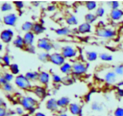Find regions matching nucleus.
<instances>
[{"label": "nucleus", "instance_id": "17", "mask_svg": "<svg viewBox=\"0 0 123 116\" xmlns=\"http://www.w3.org/2000/svg\"><path fill=\"white\" fill-rule=\"evenodd\" d=\"M111 18L114 20H118L121 19L123 16V11L120 9H114L110 13Z\"/></svg>", "mask_w": 123, "mask_h": 116}, {"label": "nucleus", "instance_id": "9", "mask_svg": "<svg viewBox=\"0 0 123 116\" xmlns=\"http://www.w3.org/2000/svg\"><path fill=\"white\" fill-rule=\"evenodd\" d=\"M18 20V16L14 13H8L4 16L3 22L8 26H14Z\"/></svg>", "mask_w": 123, "mask_h": 116}, {"label": "nucleus", "instance_id": "12", "mask_svg": "<svg viewBox=\"0 0 123 116\" xmlns=\"http://www.w3.org/2000/svg\"><path fill=\"white\" fill-rule=\"evenodd\" d=\"M50 74L48 72L42 71L38 73L37 80L43 85H46L50 81Z\"/></svg>", "mask_w": 123, "mask_h": 116}, {"label": "nucleus", "instance_id": "52", "mask_svg": "<svg viewBox=\"0 0 123 116\" xmlns=\"http://www.w3.org/2000/svg\"><path fill=\"white\" fill-rule=\"evenodd\" d=\"M22 116H29V114H24Z\"/></svg>", "mask_w": 123, "mask_h": 116}, {"label": "nucleus", "instance_id": "45", "mask_svg": "<svg viewBox=\"0 0 123 116\" xmlns=\"http://www.w3.org/2000/svg\"><path fill=\"white\" fill-rule=\"evenodd\" d=\"M6 83H7L6 81L5 80V79L4 78L3 76L0 73V85H3L4 84H5Z\"/></svg>", "mask_w": 123, "mask_h": 116}, {"label": "nucleus", "instance_id": "31", "mask_svg": "<svg viewBox=\"0 0 123 116\" xmlns=\"http://www.w3.org/2000/svg\"><path fill=\"white\" fill-rule=\"evenodd\" d=\"M99 57L100 58L101 60L105 61H112L113 59L112 56L111 55H110V54H107V53H103V54H100Z\"/></svg>", "mask_w": 123, "mask_h": 116}, {"label": "nucleus", "instance_id": "11", "mask_svg": "<svg viewBox=\"0 0 123 116\" xmlns=\"http://www.w3.org/2000/svg\"><path fill=\"white\" fill-rule=\"evenodd\" d=\"M46 107L48 110L52 112H56L58 110L59 107L57 104V100L54 98H50L48 100L46 103Z\"/></svg>", "mask_w": 123, "mask_h": 116}, {"label": "nucleus", "instance_id": "43", "mask_svg": "<svg viewBox=\"0 0 123 116\" xmlns=\"http://www.w3.org/2000/svg\"><path fill=\"white\" fill-rule=\"evenodd\" d=\"M7 111L4 107H0V116H6Z\"/></svg>", "mask_w": 123, "mask_h": 116}, {"label": "nucleus", "instance_id": "41", "mask_svg": "<svg viewBox=\"0 0 123 116\" xmlns=\"http://www.w3.org/2000/svg\"><path fill=\"white\" fill-rule=\"evenodd\" d=\"M115 116H123V108H118L115 110L114 112Z\"/></svg>", "mask_w": 123, "mask_h": 116}, {"label": "nucleus", "instance_id": "50", "mask_svg": "<svg viewBox=\"0 0 123 116\" xmlns=\"http://www.w3.org/2000/svg\"><path fill=\"white\" fill-rule=\"evenodd\" d=\"M56 116H68L67 114H66V113H60V114H57Z\"/></svg>", "mask_w": 123, "mask_h": 116}, {"label": "nucleus", "instance_id": "14", "mask_svg": "<svg viewBox=\"0 0 123 116\" xmlns=\"http://www.w3.org/2000/svg\"><path fill=\"white\" fill-rule=\"evenodd\" d=\"M32 91H33L34 93L36 95V96L40 99L44 98L47 95L46 89L43 87L37 86L34 88Z\"/></svg>", "mask_w": 123, "mask_h": 116}, {"label": "nucleus", "instance_id": "15", "mask_svg": "<svg viewBox=\"0 0 123 116\" xmlns=\"http://www.w3.org/2000/svg\"><path fill=\"white\" fill-rule=\"evenodd\" d=\"M78 31L80 34L89 33L91 31V25L86 22L82 23L79 25L78 28Z\"/></svg>", "mask_w": 123, "mask_h": 116}, {"label": "nucleus", "instance_id": "18", "mask_svg": "<svg viewBox=\"0 0 123 116\" xmlns=\"http://www.w3.org/2000/svg\"><path fill=\"white\" fill-rule=\"evenodd\" d=\"M106 82L109 84H112L116 81V73L114 72H109L105 76Z\"/></svg>", "mask_w": 123, "mask_h": 116}, {"label": "nucleus", "instance_id": "8", "mask_svg": "<svg viewBox=\"0 0 123 116\" xmlns=\"http://www.w3.org/2000/svg\"><path fill=\"white\" fill-rule=\"evenodd\" d=\"M14 36V32L11 29L4 30L0 34V39L5 43H8L11 42Z\"/></svg>", "mask_w": 123, "mask_h": 116}, {"label": "nucleus", "instance_id": "49", "mask_svg": "<svg viewBox=\"0 0 123 116\" xmlns=\"http://www.w3.org/2000/svg\"><path fill=\"white\" fill-rule=\"evenodd\" d=\"M4 101L2 99L0 98V107H4Z\"/></svg>", "mask_w": 123, "mask_h": 116}, {"label": "nucleus", "instance_id": "44", "mask_svg": "<svg viewBox=\"0 0 123 116\" xmlns=\"http://www.w3.org/2000/svg\"><path fill=\"white\" fill-rule=\"evenodd\" d=\"M119 6H120V4H119V2H118V1H112V2H111V7L112 8V10H114V9H118L119 7Z\"/></svg>", "mask_w": 123, "mask_h": 116}, {"label": "nucleus", "instance_id": "23", "mask_svg": "<svg viewBox=\"0 0 123 116\" xmlns=\"http://www.w3.org/2000/svg\"><path fill=\"white\" fill-rule=\"evenodd\" d=\"M66 22L68 25L71 26L78 25V20L76 17L74 15H70L66 18Z\"/></svg>", "mask_w": 123, "mask_h": 116}, {"label": "nucleus", "instance_id": "10", "mask_svg": "<svg viewBox=\"0 0 123 116\" xmlns=\"http://www.w3.org/2000/svg\"><path fill=\"white\" fill-rule=\"evenodd\" d=\"M34 39L35 34L32 31L25 32L24 37H23V39H24L25 46L28 47L32 46L34 43Z\"/></svg>", "mask_w": 123, "mask_h": 116}, {"label": "nucleus", "instance_id": "48", "mask_svg": "<svg viewBox=\"0 0 123 116\" xmlns=\"http://www.w3.org/2000/svg\"><path fill=\"white\" fill-rule=\"evenodd\" d=\"M118 94L120 96L123 97V89H118Z\"/></svg>", "mask_w": 123, "mask_h": 116}, {"label": "nucleus", "instance_id": "46", "mask_svg": "<svg viewBox=\"0 0 123 116\" xmlns=\"http://www.w3.org/2000/svg\"><path fill=\"white\" fill-rule=\"evenodd\" d=\"M55 8H56V7H55V6L54 5H50V6H48L47 9H48V10L49 12H53V11L55 10Z\"/></svg>", "mask_w": 123, "mask_h": 116}, {"label": "nucleus", "instance_id": "33", "mask_svg": "<svg viewBox=\"0 0 123 116\" xmlns=\"http://www.w3.org/2000/svg\"><path fill=\"white\" fill-rule=\"evenodd\" d=\"M91 108L92 110L95 111H101L103 110V107L99 103L97 102H93L91 105Z\"/></svg>", "mask_w": 123, "mask_h": 116}, {"label": "nucleus", "instance_id": "30", "mask_svg": "<svg viewBox=\"0 0 123 116\" xmlns=\"http://www.w3.org/2000/svg\"><path fill=\"white\" fill-rule=\"evenodd\" d=\"M12 8H13V6L10 3H8V2H4L2 4L1 7V11L3 12H10L12 10Z\"/></svg>", "mask_w": 123, "mask_h": 116}, {"label": "nucleus", "instance_id": "27", "mask_svg": "<svg viewBox=\"0 0 123 116\" xmlns=\"http://www.w3.org/2000/svg\"><path fill=\"white\" fill-rule=\"evenodd\" d=\"M86 57L89 61H94L97 60L98 55L96 52L88 51L86 52Z\"/></svg>", "mask_w": 123, "mask_h": 116}, {"label": "nucleus", "instance_id": "7", "mask_svg": "<svg viewBox=\"0 0 123 116\" xmlns=\"http://www.w3.org/2000/svg\"><path fill=\"white\" fill-rule=\"evenodd\" d=\"M49 61L54 64L61 66L65 63V58L61 53L54 52L49 55Z\"/></svg>", "mask_w": 123, "mask_h": 116}, {"label": "nucleus", "instance_id": "47", "mask_svg": "<svg viewBox=\"0 0 123 116\" xmlns=\"http://www.w3.org/2000/svg\"><path fill=\"white\" fill-rule=\"evenodd\" d=\"M33 116H46V115L42 112H36L34 114Z\"/></svg>", "mask_w": 123, "mask_h": 116}, {"label": "nucleus", "instance_id": "28", "mask_svg": "<svg viewBox=\"0 0 123 116\" xmlns=\"http://www.w3.org/2000/svg\"><path fill=\"white\" fill-rule=\"evenodd\" d=\"M70 32V30L67 27L60 28L55 30V32L59 36H66V35L69 34Z\"/></svg>", "mask_w": 123, "mask_h": 116}, {"label": "nucleus", "instance_id": "51", "mask_svg": "<svg viewBox=\"0 0 123 116\" xmlns=\"http://www.w3.org/2000/svg\"><path fill=\"white\" fill-rule=\"evenodd\" d=\"M2 48H3V46H2V45L0 43V51H2Z\"/></svg>", "mask_w": 123, "mask_h": 116}, {"label": "nucleus", "instance_id": "2", "mask_svg": "<svg viewBox=\"0 0 123 116\" xmlns=\"http://www.w3.org/2000/svg\"><path fill=\"white\" fill-rule=\"evenodd\" d=\"M15 84L19 89L24 90H30L32 88L31 81H29L24 75H18L16 76L14 80Z\"/></svg>", "mask_w": 123, "mask_h": 116}, {"label": "nucleus", "instance_id": "1", "mask_svg": "<svg viewBox=\"0 0 123 116\" xmlns=\"http://www.w3.org/2000/svg\"><path fill=\"white\" fill-rule=\"evenodd\" d=\"M20 103L24 110L33 114L36 111V107L38 104V101L31 96H24L22 97Z\"/></svg>", "mask_w": 123, "mask_h": 116}, {"label": "nucleus", "instance_id": "39", "mask_svg": "<svg viewBox=\"0 0 123 116\" xmlns=\"http://www.w3.org/2000/svg\"><path fill=\"white\" fill-rule=\"evenodd\" d=\"M13 4H14L15 7H16L18 10H21L22 8H24V4L22 1H14V2H13Z\"/></svg>", "mask_w": 123, "mask_h": 116}, {"label": "nucleus", "instance_id": "32", "mask_svg": "<svg viewBox=\"0 0 123 116\" xmlns=\"http://www.w3.org/2000/svg\"><path fill=\"white\" fill-rule=\"evenodd\" d=\"M49 54H48L47 52H42L39 54L38 55V58L40 61L45 62L46 61H49Z\"/></svg>", "mask_w": 123, "mask_h": 116}, {"label": "nucleus", "instance_id": "22", "mask_svg": "<svg viewBox=\"0 0 123 116\" xmlns=\"http://www.w3.org/2000/svg\"><path fill=\"white\" fill-rule=\"evenodd\" d=\"M34 23L31 22L30 21H26L24 22V24L22 25L21 29L22 31H25V32H30V31H32V27H33Z\"/></svg>", "mask_w": 123, "mask_h": 116}, {"label": "nucleus", "instance_id": "36", "mask_svg": "<svg viewBox=\"0 0 123 116\" xmlns=\"http://www.w3.org/2000/svg\"><path fill=\"white\" fill-rule=\"evenodd\" d=\"M2 89L7 92H12L13 90V87L9 83H7L2 85Z\"/></svg>", "mask_w": 123, "mask_h": 116}, {"label": "nucleus", "instance_id": "34", "mask_svg": "<svg viewBox=\"0 0 123 116\" xmlns=\"http://www.w3.org/2000/svg\"><path fill=\"white\" fill-rule=\"evenodd\" d=\"M2 76H3L4 78L7 83L11 82L14 78V75H13L11 73H8V72H6V73L2 75Z\"/></svg>", "mask_w": 123, "mask_h": 116}, {"label": "nucleus", "instance_id": "16", "mask_svg": "<svg viewBox=\"0 0 123 116\" xmlns=\"http://www.w3.org/2000/svg\"><path fill=\"white\" fill-rule=\"evenodd\" d=\"M44 30H45V28L44 27L43 24H40V23H35L34 24L31 31L34 34H40L44 32Z\"/></svg>", "mask_w": 123, "mask_h": 116}, {"label": "nucleus", "instance_id": "42", "mask_svg": "<svg viewBox=\"0 0 123 116\" xmlns=\"http://www.w3.org/2000/svg\"><path fill=\"white\" fill-rule=\"evenodd\" d=\"M16 113L19 116H23L24 114V110L22 107H17L16 109Z\"/></svg>", "mask_w": 123, "mask_h": 116}, {"label": "nucleus", "instance_id": "24", "mask_svg": "<svg viewBox=\"0 0 123 116\" xmlns=\"http://www.w3.org/2000/svg\"><path fill=\"white\" fill-rule=\"evenodd\" d=\"M97 19V17L94 14H92L91 13H89L88 14H86L85 16V22L88 23V24H92L93 22H94Z\"/></svg>", "mask_w": 123, "mask_h": 116}, {"label": "nucleus", "instance_id": "26", "mask_svg": "<svg viewBox=\"0 0 123 116\" xmlns=\"http://www.w3.org/2000/svg\"><path fill=\"white\" fill-rule=\"evenodd\" d=\"M9 69L10 71V73L13 75H18L19 72H20V69H19V66L16 63L11 64L9 66Z\"/></svg>", "mask_w": 123, "mask_h": 116}, {"label": "nucleus", "instance_id": "13", "mask_svg": "<svg viewBox=\"0 0 123 116\" xmlns=\"http://www.w3.org/2000/svg\"><path fill=\"white\" fill-rule=\"evenodd\" d=\"M68 110L71 114L74 116H79L82 112V108L79 104L76 103H70L68 106Z\"/></svg>", "mask_w": 123, "mask_h": 116}, {"label": "nucleus", "instance_id": "4", "mask_svg": "<svg viewBox=\"0 0 123 116\" xmlns=\"http://www.w3.org/2000/svg\"><path fill=\"white\" fill-rule=\"evenodd\" d=\"M37 46L39 49H43L45 52H48L50 51L52 49L53 45L48 39L46 38V37H43V38L39 39L38 40Z\"/></svg>", "mask_w": 123, "mask_h": 116}, {"label": "nucleus", "instance_id": "19", "mask_svg": "<svg viewBox=\"0 0 123 116\" xmlns=\"http://www.w3.org/2000/svg\"><path fill=\"white\" fill-rule=\"evenodd\" d=\"M70 103V100L67 97H62L57 100V104L59 108H66Z\"/></svg>", "mask_w": 123, "mask_h": 116}, {"label": "nucleus", "instance_id": "5", "mask_svg": "<svg viewBox=\"0 0 123 116\" xmlns=\"http://www.w3.org/2000/svg\"><path fill=\"white\" fill-rule=\"evenodd\" d=\"M62 56L66 58H72L75 57L78 54V52L72 46H65L61 49V52Z\"/></svg>", "mask_w": 123, "mask_h": 116}, {"label": "nucleus", "instance_id": "20", "mask_svg": "<svg viewBox=\"0 0 123 116\" xmlns=\"http://www.w3.org/2000/svg\"><path fill=\"white\" fill-rule=\"evenodd\" d=\"M60 71L64 74L69 75L72 72V65L68 63H66L60 66Z\"/></svg>", "mask_w": 123, "mask_h": 116}, {"label": "nucleus", "instance_id": "37", "mask_svg": "<svg viewBox=\"0 0 123 116\" xmlns=\"http://www.w3.org/2000/svg\"><path fill=\"white\" fill-rule=\"evenodd\" d=\"M2 58V63H4V64L6 66H9L11 64H10V58L9 55L8 54H6Z\"/></svg>", "mask_w": 123, "mask_h": 116}, {"label": "nucleus", "instance_id": "21", "mask_svg": "<svg viewBox=\"0 0 123 116\" xmlns=\"http://www.w3.org/2000/svg\"><path fill=\"white\" fill-rule=\"evenodd\" d=\"M13 43L14 46L19 48V49H24V47L25 46L23 37H21L20 36H17L16 38L13 40Z\"/></svg>", "mask_w": 123, "mask_h": 116}, {"label": "nucleus", "instance_id": "29", "mask_svg": "<svg viewBox=\"0 0 123 116\" xmlns=\"http://www.w3.org/2000/svg\"><path fill=\"white\" fill-rule=\"evenodd\" d=\"M85 7L88 10L92 11L97 8V2L93 1H86L85 2Z\"/></svg>", "mask_w": 123, "mask_h": 116}, {"label": "nucleus", "instance_id": "6", "mask_svg": "<svg viewBox=\"0 0 123 116\" xmlns=\"http://www.w3.org/2000/svg\"><path fill=\"white\" fill-rule=\"evenodd\" d=\"M87 71L86 64L81 62H76L72 65V72L76 75H82Z\"/></svg>", "mask_w": 123, "mask_h": 116}, {"label": "nucleus", "instance_id": "38", "mask_svg": "<svg viewBox=\"0 0 123 116\" xmlns=\"http://www.w3.org/2000/svg\"><path fill=\"white\" fill-rule=\"evenodd\" d=\"M52 79L53 82L55 83H60L62 81V78L56 74H53L52 76Z\"/></svg>", "mask_w": 123, "mask_h": 116}, {"label": "nucleus", "instance_id": "25", "mask_svg": "<svg viewBox=\"0 0 123 116\" xmlns=\"http://www.w3.org/2000/svg\"><path fill=\"white\" fill-rule=\"evenodd\" d=\"M38 73L37 72H28L25 74V77L30 81L37 80Z\"/></svg>", "mask_w": 123, "mask_h": 116}, {"label": "nucleus", "instance_id": "40", "mask_svg": "<svg viewBox=\"0 0 123 116\" xmlns=\"http://www.w3.org/2000/svg\"><path fill=\"white\" fill-rule=\"evenodd\" d=\"M115 73L118 75H123V66L122 65H120V66H118L117 67H115Z\"/></svg>", "mask_w": 123, "mask_h": 116}, {"label": "nucleus", "instance_id": "35", "mask_svg": "<svg viewBox=\"0 0 123 116\" xmlns=\"http://www.w3.org/2000/svg\"><path fill=\"white\" fill-rule=\"evenodd\" d=\"M105 13V10L104 8L102 7H100L96 10V14L95 15L96 16L97 18H98V17H102L104 15Z\"/></svg>", "mask_w": 123, "mask_h": 116}, {"label": "nucleus", "instance_id": "3", "mask_svg": "<svg viewBox=\"0 0 123 116\" xmlns=\"http://www.w3.org/2000/svg\"><path fill=\"white\" fill-rule=\"evenodd\" d=\"M96 34L98 37H102V38L109 39L112 38L114 36H115L116 32L112 29L100 27L96 29Z\"/></svg>", "mask_w": 123, "mask_h": 116}]
</instances>
